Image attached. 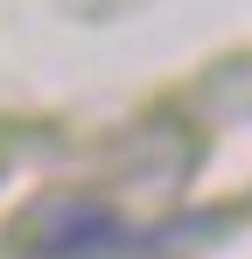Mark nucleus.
I'll list each match as a JSON object with an SVG mask.
<instances>
[{"mask_svg": "<svg viewBox=\"0 0 252 259\" xmlns=\"http://www.w3.org/2000/svg\"><path fill=\"white\" fill-rule=\"evenodd\" d=\"M42 259H112V252H140V238L126 231L112 210L98 203H70V210L49 217V231L35 238Z\"/></svg>", "mask_w": 252, "mask_h": 259, "instance_id": "obj_1", "label": "nucleus"}]
</instances>
